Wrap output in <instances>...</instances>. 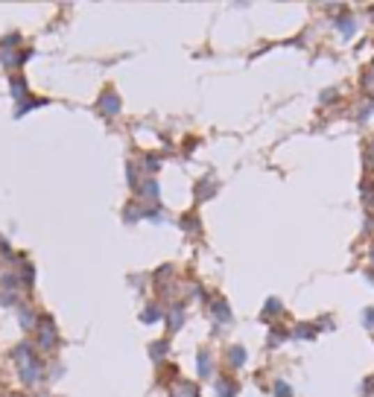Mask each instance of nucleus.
Wrapping results in <instances>:
<instances>
[{
    "label": "nucleus",
    "instance_id": "3",
    "mask_svg": "<svg viewBox=\"0 0 374 397\" xmlns=\"http://www.w3.org/2000/svg\"><path fill=\"white\" fill-rule=\"evenodd\" d=\"M117 105H120V102H117L114 97H109V100H102V111H109V114H114V111H117Z\"/></svg>",
    "mask_w": 374,
    "mask_h": 397
},
{
    "label": "nucleus",
    "instance_id": "1",
    "mask_svg": "<svg viewBox=\"0 0 374 397\" xmlns=\"http://www.w3.org/2000/svg\"><path fill=\"white\" fill-rule=\"evenodd\" d=\"M15 359L21 362V365H18V371H21V377H24V383H36V380L41 377L38 359H36V354H33V350H29L26 345H21L18 350H15Z\"/></svg>",
    "mask_w": 374,
    "mask_h": 397
},
{
    "label": "nucleus",
    "instance_id": "2",
    "mask_svg": "<svg viewBox=\"0 0 374 397\" xmlns=\"http://www.w3.org/2000/svg\"><path fill=\"white\" fill-rule=\"evenodd\" d=\"M173 397H199V391H196V386L182 383V386H176V389H173Z\"/></svg>",
    "mask_w": 374,
    "mask_h": 397
}]
</instances>
